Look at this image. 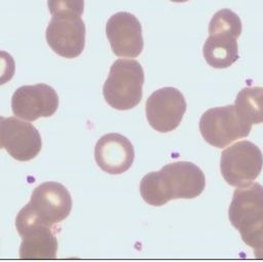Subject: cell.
<instances>
[{"instance_id":"52a82bcc","label":"cell","mask_w":263,"mask_h":262,"mask_svg":"<svg viewBox=\"0 0 263 262\" xmlns=\"http://www.w3.org/2000/svg\"><path fill=\"white\" fill-rule=\"evenodd\" d=\"M1 147L14 159L28 161L35 158L42 148L37 128L16 117H0Z\"/></svg>"},{"instance_id":"8992f818","label":"cell","mask_w":263,"mask_h":262,"mask_svg":"<svg viewBox=\"0 0 263 262\" xmlns=\"http://www.w3.org/2000/svg\"><path fill=\"white\" fill-rule=\"evenodd\" d=\"M187 109L183 93L172 86L153 91L146 101V117L150 126L159 133L178 127Z\"/></svg>"},{"instance_id":"277c9868","label":"cell","mask_w":263,"mask_h":262,"mask_svg":"<svg viewBox=\"0 0 263 262\" xmlns=\"http://www.w3.org/2000/svg\"><path fill=\"white\" fill-rule=\"evenodd\" d=\"M252 125L238 113L234 105L211 108L203 112L199 120L202 138L216 148H224L238 139L248 137Z\"/></svg>"},{"instance_id":"9a60e30c","label":"cell","mask_w":263,"mask_h":262,"mask_svg":"<svg viewBox=\"0 0 263 262\" xmlns=\"http://www.w3.org/2000/svg\"><path fill=\"white\" fill-rule=\"evenodd\" d=\"M234 106L238 113L250 123L263 122V87L248 86L236 96Z\"/></svg>"},{"instance_id":"5b68a950","label":"cell","mask_w":263,"mask_h":262,"mask_svg":"<svg viewBox=\"0 0 263 262\" xmlns=\"http://www.w3.org/2000/svg\"><path fill=\"white\" fill-rule=\"evenodd\" d=\"M263 166L260 148L250 141H239L221 154L220 171L230 186L243 187L253 183Z\"/></svg>"},{"instance_id":"6da1fadb","label":"cell","mask_w":263,"mask_h":262,"mask_svg":"<svg viewBox=\"0 0 263 262\" xmlns=\"http://www.w3.org/2000/svg\"><path fill=\"white\" fill-rule=\"evenodd\" d=\"M204 187V174L196 164L176 161L145 175L140 182V193L148 204L160 207L173 199L197 197Z\"/></svg>"},{"instance_id":"5bb4252c","label":"cell","mask_w":263,"mask_h":262,"mask_svg":"<svg viewBox=\"0 0 263 262\" xmlns=\"http://www.w3.org/2000/svg\"><path fill=\"white\" fill-rule=\"evenodd\" d=\"M202 53L211 67L228 68L239 58L237 37L225 33L211 34L203 43Z\"/></svg>"},{"instance_id":"9c48e42d","label":"cell","mask_w":263,"mask_h":262,"mask_svg":"<svg viewBox=\"0 0 263 262\" xmlns=\"http://www.w3.org/2000/svg\"><path fill=\"white\" fill-rule=\"evenodd\" d=\"M58 107L57 91L45 83L23 85L13 92L11 98L12 113L29 121H35L40 117H50Z\"/></svg>"},{"instance_id":"2e32d148","label":"cell","mask_w":263,"mask_h":262,"mask_svg":"<svg viewBox=\"0 0 263 262\" xmlns=\"http://www.w3.org/2000/svg\"><path fill=\"white\" fill-rule=\"evenodd\" d=\"M225 33L239 37L241 33V21L239 16L228 8L218 10L209 24V34Z\"/></svg>"},{"instance_id":"7a4b0ae2","label":"cell","mask_w":263,"mask_h":262,"mask_svg":"<svg viewBox=\"0 0 263 262\" xmlns=\"http://www.w3.org/2000/svg\"><path fill=\"white\" fill-rule=\"evenodd\" d=\"M72 210L69 190L58 182H44L37 186L30 201L21 209L15 218V227L41 224L53 227L65 220Z\"/></svg>"},{"instance_id":"30bf717a","label":"cell","mask_w":263,"mask_h":262,"mask_svg":"<svg viewBox=\"0 0 263 262\" xmlns=\"http://www.w3.org/2000/svg\"><path fill=\"white\" fill-rule=\"evenodd\" d=\"M106 35L113 53L121 58H137L144 48L142 26L134 14L114 13L107 22Z\"/></svg>"},{"instance_id":"e0dca14e","label":"cell","mask_w":263,"mask_h":262,"mask_svg":"<svg viewBox=\"0 0 263 262\" xmlns=\"http://www.w3.org/2000/svg\"><path fill=\"white\" fill-rule=\"evenodd\" d=\"M243 242L253 249L257 259H263V213L237 229Z\"/></svg>"},{"instance_id":"d6986e66","label":"cell","mask_w":263,"mask_h":262,"mask_svg":"<svg viewBox=\"0 0 263 262\" xmlns=\"http://www.w3.org/2000/svg\"><path fill=\"white\" fill-rule=\"evenodd\" d=\"M172 2H176V3H183V2H187L188 0H170Z\"/></svg>"},{"instance_id":"ba28073f","label":"cell","mask_w":263,"mask_h":262,"mask_svg":"<svg viewBox=\"0 0 263 262\" xmlns=\"http://www.w3.org/2000/svg\"><path fill=\"white\" fill-rule=\"evenodd\" d=\"M46 41L59 55L74 59L85 46V25L77 15H52L46 28Z\"/></svg>"},{"instance_id":"8fae6325","label":"cell","mask_w":263,"mask_h":262,"mask_svg":"<svg viewBox=\"0 0 263 262\" xmlns=\"http://www.w3.org/2000/svg\"><path fill=\"white\" fill-rule=\"evenodd\" d=\"M95 159L104 172L111 175L123 174L134 162V146L126 137L120 134L104 135L96 144Z\"/></svg>"},{"instance_id":"ac0fdd59","label":"cell","mask_w":263,"mask_h":262,"mask_svg":"<svg viewBox=\"0 0 263 262\" xmlns=\"http://www.w3.org/2000/svg\"><path fill=\"white\" fill-rule=\"evenodd\" d=\"M47 6L51 15L81 16L84 10V0H47Z\"/></svg>"},{"instance_id":"3957f363","label":"cell","mask_w":263,"mask_h":262,"mask_svg":"<svg viewBox=\"0 0 263 262\" xmlns=\"http://www.w3.org/2000/svg\"><path fill=\"white\" fill-rule=\"evenodd\" d=\"M144 70L136 60H116L103 86L105 101L116 110L135 108L142 100Z\"/></svg>"},{"instance_id":"7c38bea8","label":"cell","mask_w":263,"mask_h":262,"mask_svg":"<svg viewBox=\"0 0 263 262\" xmlns=\"http://www.w3.org/2000/svg\"><path fill=\"white\" fill-rule=\"evenodd\" d=\"M22 236L20 258L23 260L54 259L58 251V239L52 227L32 224L16 228Z\"/></svg>"},{"instance_id":"4fadbf2b","label":"cell","mask_w":263,"mask_h":262,"mask_svg":"<svg viewBox=\"0 0 263 262\" xmlns=\"http://www.w3.org/2000/svg\"><path fill=\"white\" fill-rule=\"evenodd\" d=\"M263 213V186L253 182L237 187L228 209V217L232 226L238 229L245 223Z\"/></svg>"}]
</instances>
